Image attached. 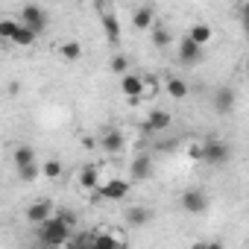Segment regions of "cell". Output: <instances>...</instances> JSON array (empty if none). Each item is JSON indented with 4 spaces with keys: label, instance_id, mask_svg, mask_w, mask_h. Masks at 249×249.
Returning a JSON list of instances; mask_svg holds the SVG:
<instances>
[{
    "label": "cell",
    "instance_id": "6da1fadb",
    "mask_svg": "<svg viewBox=\"0 0 249 249\" xmlns=\"http://www.w3.org/2000/svg\"><path fill=\"white\" fill-rule=\"evenodd\" d=\"M71 234H73V229H71L68 223H62L56 214H53L50 220L38 223V246H44V249H53V246H68Z\"/></svg>",
    "mask_w": 249,
    "mask_h": 249
},
{
    "label": "cell",
    "instance_id": "7a4b0ae2",
    "mask_svg": "<svg viewBox=\"0 0 249 249\" xmlns=\"http://www.w3.org/2000/svg\"><path fill=\"white\" fill-rule=\"evenodd\" d=\"M18 24L27 27V30H33V33L38 36V33L47 30V9H44V6H36V3L21 6V12H18Z\"/></svg>",
    "mask_w": 249,
    "mask_h": 249
},
{
    "label": "cell",
    "instance_id": "3957f363",
    "mask_svg": "<svg viewBox=\"0 0 249 249\" xmlns=\"http://www.w3.org/2000/svg\"><path fill=\"white\" fill-rule=\"evenodd\" d=\"M229 159H231V150L223 141H205L199 150V161H205L211 167H223V164H229Z\"/></svg>",
    "mask_w": 249,
    "mask_h": 249
},
{
    "label": "cell",
    "instance_id": "277c9868",
    "mask_svg": "<svg viewBox=\"0 0 249 249\" xmlns=\"http://www.w3.org/2000/svg\"><path fill=\"white\" fill-rule=\"evenodd\" d=\"M97 12H100V24H103V33H106L108 44H120V21L114 15V6L111 3H97Z\"/></svg>",
    "mask_w": 249,
    "mask_h": 249
},
{
    "label": "cell",
    "instance_id": "5b68a950",
    "mask_svg": "<svg viewBox=\"0 0 249 249\" xmlns=\"http://www.w3.org/2000/svg\"><path fill=\"white\" fill-rule=\"evenodd\" d=\"M129 182L126 179H108V182H103L100 188H97V194L103 196V199H111V202H117V199H126L129 196Z\"/></svg>",
    "mask_w": 249,
    "mask_h": 249
},
{
    "label": "cell",
    "instance_id": "8992f818",
    "mask_svg": "<svg viewBox=\"0 0 249 249\" xmlns=\"http://www.w3.org/2000/svg\"><path fill=\"white\" fill-rule=\"evenodd\" d=\"M182 208H185L188 214H205V211H208V196H205L199 188H191V191L182 194Z\"/></svg>",
    "mask_w": 249,
    "mask_h": 249
},
{
    "label": "cell",
    "instance_id": "52a82bcc",
    "mask_svg": "<svg viewBox=\"0 0 249 249\" xmlns=\"http://www.w3.org/2000/svg\"><path fill=\"white\" fill-rule=\"evenodd\" d=\"M91 249H126V240L120 237V231H94Z\"/></svg>",
    "mask_w": 249,
    "mask_h": 249
},
{
    "label": "cell",
    "instance_id": "ba28073f",
    "mask_svg": "<svg viewBox=\"0 0 249 249\" xmlns=\"http://www.w3.org/2000/svg\"><path fill=\"white\" fill-rule=\"evenodd\" d=\"M50 217H53V202H50V199H36V202H30L27 220H30L33 226H38V223H44V220H50Z\"/></svg>",
    "mask_w": 249,
    "mask_h": 249
},
{
    "label": "cell",
    "instance_id": "9c48e42d",
    "mask_svg": "<svg viewBox=\"0 0 249 249\" xmlns=\"http://www.w3.org/2000/svg\"><path fill=\"white\" fill-rule=\"evenodd\" d=\"M185 38H188V41H194L199 50H205V47H208V41L214 38V33H211V27H208V24H194V27L188 30V36H185Z\"/></svg>",
    "mask_w": 249,
    "mask_h": 249
},
{
    "label": "cell",
    "instance_id": "30bf717a",
    "mask_svg": "<svg viewBox=\"0 0 249 249\" xmlns=\"http://www.w3.org/2000/svg\"><path fill=\"white\" fill-rule=\"evenodd\" d=\"M170 123H173L170 111L156 108V111H150V117H147V129H150V132H164V129L170 126Z\"/></svg>",
    "mask_w": 249,
    "mask_h": 249
},
{
    "label": "cell",
    "instance_id": "8fae6325",
    "mask_svg": "<svg viewBox=\"0 0 249 249\" xmlns=\"http://www.w3.org/2000/svg\"><path fill=\"white\" fill-rule=\"evenodd\" d=\"M153 24H156V9L153 6H138L132 12V27L135 30H150Z\"/></svg>",
    "mask_w": 249,
    "mask_h": 249
},
{
    "label": "cell",
    "instance_id": "7c38bea8",
    "mask_svg": "<svg viewBox=\"0 0 249 249\" xmlns=\"http://www.w3.org/2000/svg\"><path fill=\"white\" fill-rule=\"evenodd\" d=\"M199 59H202V50H199L194 41L182 38V41H179V62H182V65H196Z\"/></svg>",
    "mask_w": 249,
    "mask_h": 249
},
{
    "label": "cell",
    "instance_id": "4fadbf2b",
    "mask_svg": "<svg viewBox=\"0 0 249 249\" xmlns=\"http://www.w3.org/2000/svg\"><path fill=\"white\" fill-rule=\"evenodd\" d=\"M120 91L126 94L129 100H138V97H141V76L132 73V71H129L126 76H120Z\"/></svg>",
    "mask_w": 249,
    "mask_h": 249
},
{
    "label": "cell",
    "instance_id": "5bb4252c",
    "mask_svg": "<svg viewBox=\"0 0 249 249\" xmlns=\"http://www.w3.org/2000/svg\"><path fill=\"white\" fill-rule=\"evenodd\" d=\"M12 164H15V170H24V167H30V164H38L36 161V150L33 147H15V153H12Z\"/></svg>",
    "mask_w": 249,
    "mask_h": 249
},
{
    "label": "cell",
    "instance_id": "9a60e30c",
    "mask_svg": "<svg viewBox=\"0 0 249 249\" xmlns=\"http://www.w3.org/2000/svg\"><path fill=\"white\" fill-rule=\"evenodd\" d=\"M150 220H153V211H150V208H144V205H132V208H126V223H129L132 229L147 226Z\"/></svg>",
    "mask_w": 249,
    "mask_h": 249
},
{
    "label": "cell",
    "instance_id": "2e32d148",
    "mask_svg": "<svg viewBox=\"0 0 249 249\" xmlns=\"http://www.w3.org/2000/svg\"><path fill=\"white\" fill-rule=\"evenodd\" d=\"M100 147H103L108 156H117V153L123 150V135H120L117 129H108V132L100 138Z\"/></svg>",
    "mask_w": 249,
    "mask_h": 249
},
{
    "label": "cell",
    "instance_id": "e0dca14e",
    "mask_svg": "<svg viewBox=\"0 0 249 249\" xmlns=\"http://www.w3.org/2000/svg\"><path fill=\"white\" fill-rule=\"evenodd\" d=\"M153 176V161H150V156H138L135 161H132V179L135 182H144V179H150Z\"/></svg>",
    "mask_w": 249,
    "mask_h": 249
},
{
    "label": "cell",
    "instance_id": "ac0fdd59",
    "mask_svg": "<svg viewBox=\"0 0 249 249\" xmlns=\"http://www.w3.org/2000/svg\"><path fill=\"white\" fill-rule=\"evenodd\" d=\"M214 108L217 111H231L234 108V91L231 88H220L214 94Z\"/></svg>",
    "mask_w": 249,
    "mask_h": 249
},
{
    "label": "cell",
    "instance_id": "d6986e66",
    "mask_svg": "<svg viewBox=\"0 0 249 249\" xmlns=\"http://www.w3.org/2000/svg\"><path fill=\"white\" fill-rule=\"evenodd\" d=\"M79 185H82V188H91V191L100 188V176H97V167H94V164H85V167L79 170Z\"/></svg>",
    "mask_w": 249,
    "mask_h": 249
},
{
    "label": "cell",
    "instance_id": "ffe728a7",
    "mask_svg": "<svg viewBox=\"0 0 249 249\" xmlns=\"http://www.w3.org/2000/svg\"><path fill=\"white\" fill-rule=\"evenodd\" d=\"M59 56H62L65 62H76V59H82V44H79V41H62Z\"/></svg>",
    "mask_w": 249,
    "mask_h": 249
},
{
    "label": "cell",
    "instance_id": "44dd1931",
    "mask_svg": "<svg viewBox=\"0 0 249 249\" xmlns=\"http://www.w3.org/2000/svg\"><path fill=\"white\" fill-rule=\"evenodd\" d=\"M188 91H191V88H188V82H185V79H179V76H170V79H167V94H170V97L185 100V97H188Z\"/></svg>",
    "mask_w": 249,
    "mask_h": 249
},
{
    "label": "cell",
    "instance_id": "7402d4cb",
    "mask_svg": "<svg viewBox=\"0 0 249 249\" xmlns=\"http://www.w3.org/2000/svg\"><path fill=\"white\" fill-rule=\"evenodd\" d=\"M41 176L50 179V182L62 179V161H59V159H47V161L41 164Z\"/></svg>",
    "mask_w": 249,
    "mask_h": 249
},
{
    "label": "cell",
    "instance_id": "603a6c76",
    "mask_svg": "<svg viewBox=\"0 0 249 249\" xmlns=\"http://www.w3.org/2000/svg\"><path fill=\"white\" fill-rule=\"evenodd\" d=\"M18 27H21V24H18L15 18H0V41H6V44H9L12 36L18 33Z\"/></svg>",
    "mask_w": 249,
    "mask_h": 249
},
{
    "label": "cell",
    "instance_id": "cb8c5ba5",
    "mask_svg": "<svg viewBox=\"0 0 249 249\" xmlns=\"http://www.w3.org/2000/svg\"><path fill=\"white\" fill-rule=\"evenodd\" d=\"M36 38H38V36H36L33 30H27V27H18V33L12 36V41H9V44H15V47H30Z\"/></svg>",
    "mask_w": 249,
    "mask_h": 249
},
{
    "label": "cell",
    "instance_id": "d4e9b609",
    "mask_svg": "<svg viewBox=\"0 0 249 249\" xmlns=\"http://www.w3.org/2000/svg\"><path fill=\"white\" fill-rule=\"evenodd\" d=\"M150 36H153V44H156V47H170V41H173L170 33H167L161 24H153V27H150Z\"/></svg>",
    "mask_w": 249,
    "mask_h": 249
},
{
    "label": "cell",
    "instance_id": "484cf974",
    "mask_svg": "<svg viewBox=\"0 0 249 249\" xmlns=\"http://www.w3.org/2000/svg\"><path fill=\"white\" fill-rule=\"evenodd\" d=\"M91 237H94V231L71 234V240H68V249H91Z\"/></svg>",
    "mask_w": 249,
    "mask_h": 249
},
{
    "label": "cell",
    "instance_id": "4316f807",
    "mask_svg": "<svg viewBox=\"0 0 249 249\" xmlns=\"http://www.w3.org/2000/svg\"><path fill=\"white\" fill-rule=\"evenodd\" d=\"M159 79L156 76H141V97H156L159 94Z\"/></svg>",
    "mask_w": 249,
    "mask_h": 249
},
{
    "label": "cell",
    "instance_id": "83f0119b",
    "mask_svg": "<svg viewBox=\"0 0 249 249\" xmlns=\"http://www.w3.org/2000/svg\"><path fill=\"white\" fill-rule=\"evenodd\" d=\"M108 71H111V73H120V76H126V73H129V59H126V56H114V59L108 62Z\"/></svg>",
    "mask_w": 249,
    "mask_h": 249
},
{
    "label": "cell",
    "instance_id": "f1b7e54d",
    "mask_svg": "<svg viewBox=\"0 0 249 249\" xmlns=\"http://www.w3.org/2000/svg\"><path fill=\"white\" fill-rule=\"evenodd\" d=\"M38 173H41V164H30V167L18 170V176H21L24 182H33V179H38Z\"/></svg>",
    "mask_w": 249,
    "mask_h": 249
},
{
    "label": "cell",
    "instance_id": "f546056e",
    "mask_svg": "<svg viewBox=\"0 0 249 249\" xmlns=\"http://www.w3.org/2000/svg\"><path fill=\"white\" fill-rule=\"evenodd\" d=\"M56 217H59L62 223H68L71 229L76 226V217H73V211H71V208H59V214H56Z\"/></svg>",
    "mask_w": 249,
    "mask_h": 249
},
{
    "label": "cell",
    "instance_id": "4dcf8cb0",
    "mask_svg": "<svg viewBox=\"0 0 249 249\" xmlns=\"http://www.w3.org/2000/svg\"><path fill=\"white\" fill-rule=\"evenodd\" d=\"M199 150H202V144H191V147H188V156H191V159H199Z\"/></svg>",
    "mask_w": 249,
    "mask_h": 249
},
{
    "label": "cell",
    "instance_id": "1f68e13d",
    "mask_svg": "<svg viewBox=\"0 0 249 249\" xmlns=\"http://www.w3.org/2000/svg\"><path fill=\"white\" fill-rule=\"evenodd\" d=\"M82 147H85V150H94V147H97V141L88 135V138H82Z\"/></svg>",
    "mask_w": 249,
    "mask_h": 249
},
{
    "label": "cell",
    "instance_id": "d6a6232c",
    "mask_svg": "<svg viewBox=\"0 0 249 249\" xmlns=\"http://www.w3.org/2000/svg\"><path fill=\"white\" fill-rule=\"evenodd\" d=\"M191 249H208V240H196V243H194Z\"/></svg>",
    "mask_w": 249,
    "mask_h": 249
},
{
    "label": "cell",
    "instance_id": "836d02e7",
    "mask_svg": "<svg viewBox=\"0 0 249 249\" xmlns=\"http://www.w3.org/2000/svg\"><path fill=\"white\" fill-rule=\"evenodd\" d=\"M208 249H223V243H220V240H211V243H208Z\"/></svg>",
    "mask_w": 249,
    "mask_h": 249
},
{
    "label": "cell",
    "instance_id": "e575fe53",
    "mask_svg": "<svg viewBox=\"0 0 249 249\" xmlns=\"http://www.w3.org/2000/svg\"><path fill=\"white\" fill-rule=\"evenodd\" d=\"M27 249H44V246H38V243H36V246H27Z\"/></svg>",
    "mask_w": 249,
    "mask_h": 249
},
{
    "label": "cell",
    "instance_id": "d590c367",
    "mask_svg": "<svg viewBox=\"0 0 249 249\" xmlns=\"http://www.w3.org/2000/svg\"><path fill=\"white\" fill-rule=\"evenodd\" d=\"M53 249H68V246H53Z\"/></svg>",
    "mask_w": 249,
    "mask_h": 249
}]
</instances>
